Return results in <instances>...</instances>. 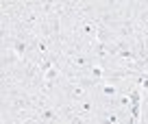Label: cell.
<instances>
[{"instance_id":"obj_1","label":"cell","mask_w":148,"mask_h":124,"mask_svg":"<svg viewBox=\"0 0 148 124\" xmlns=\"http://www.w3.org/2000/svg\"><path fill=\"white\" fill-rule=\"evenodd\" d=\"M98 100L94 98V94L89 98H85V100H81L79 105H74V111L79 115H83V118H87V120H92L94 115H96V111H98Z\"/></svg>"}]
</instances>
